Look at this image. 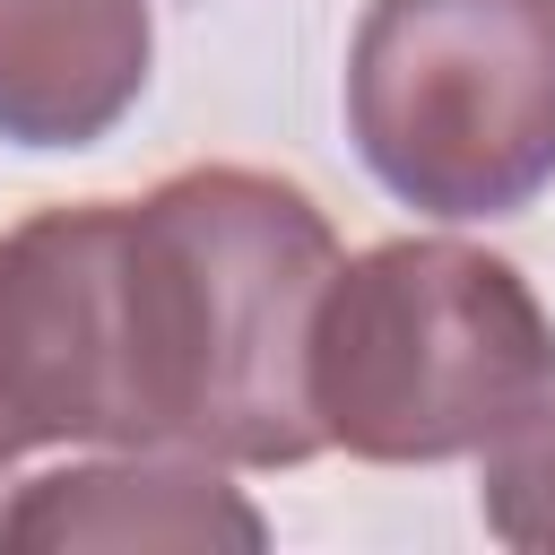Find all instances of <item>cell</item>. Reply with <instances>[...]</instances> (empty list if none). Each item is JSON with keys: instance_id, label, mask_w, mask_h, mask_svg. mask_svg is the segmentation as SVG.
Listing matches in <instances>:
<instances>
[{"instance_id": "6da1fadb", "label": "cell", "mask_w": 555, "mask_h": 555, "mask_svg": "<svg viewBox=\"0 0 555 555\" xmlns=\"http://www.w3.org/2000/svg\"><path fill=\"white\" fill-rule=\"evenodd\" d=\"M338 269L330 208L260 165H182L130 199L139 373L165 451L304 468L321 451L304 338Z\"/></svg>"}, {"instance_id": "7a4b0ae2", "label": "cell", "mask_w": 555, "mask_h": 555, "mask_svg": "<svg viewBox=\"0 0 555 555\" xmlns=\"http://www.w3.org/2000/svg\"><path fill=\"white\" fill-rule=\"evenodd\" d=\"M304 399L321 451L373 468L468 460L555 399V321L503 251L390 234L321 278Z\"/></svg>"}, {"instance_id": "3957f363", "label": "cell", "mask_w": 555, "mask_h": 555, "mask_svg": "<svg viewBox=\"0 0 555 555\" xmlns=\"http://www.w3.org/2000/svg\"><path fill=\"white\" fill-rule=\"evenodd\" d=\"M347 139L416 217H520L555 182V0H364Z\"/></svg>"}, {"instance_id": "277c9868", "label": "cell", "mask_w": 555, "mask_h": 555, "mask_svg": "<svg viewBox=\"0 0 555 555\" xmlns=\"http://www.w3.org/2000/svg\"><path fill=\"white\" fill-rule=\"evenodd\" d=\"M0 546L69 555V546H269V520L217 477L199 451H104L52 477L9 486Z\"/></svg>"}, {"instance_id": "5b68a950", "label": "cell", "mask_w": 555, "mask_h": 555, "mask_svg": "<svg viewBox=\"0 0 555 555\" xmlns=\"http://www.w3.org/2000/svg\"><path fill=\"white\" fill-rule=\"evenodd\" d=\"M156 61L147 0H0V139L95 147L130 121Z\"/></svg>"}, {"instance_id": "8992f818", "label": "cell", "mask_w": 555, "mask_h": 555, "mask_svg": "<svg viewBox=\"0 0 555 555\" xmlns=\"http://www.w3.org/2000/svg\"><path fill=\"white\" fill-rule=\"evenodd\" d=\"M477 512L503 546L520 555H555V399L538 416H520L503 442H486V486Z\"/></svg>"}]
</instances>
